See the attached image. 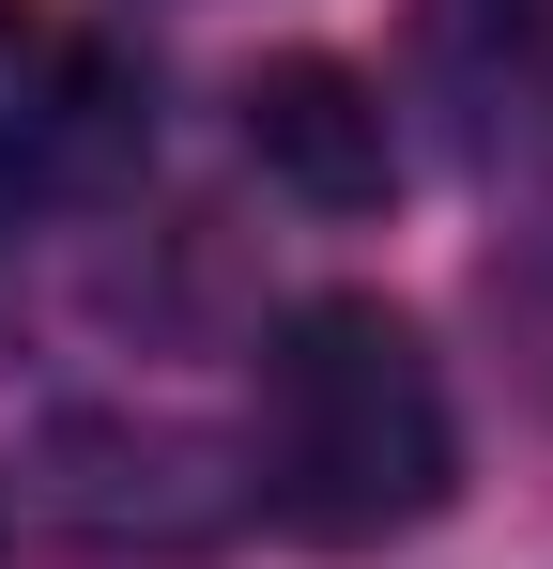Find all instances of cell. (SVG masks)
<instances>
[{
    "mask_svg": "<svg viewBox=\"0 0 553 569\" xmlns=\"http://www.w3.org/2000/svg\"><path fill=\"white\" fill-rule=\"evenodd\" d=\"M461 477V416L446 370L400 308L369 292H323L262 339V400H247V492H262L292 539L323 555H369L400 523H431Z\"/></svg>",
    "mask_w": 553,
    "mask_h": 569,
    "instance_id": "6da1fadb",
    "label": "cell"
},
{
    "mask_svg": "<svg viewBox=\"0 0 553 569\" xmlns=\"http://www.w3.org/2000/svg\"><path fill=\"white\" fill-rule=\"evenodd\" d=\"M154 154V78L92 0H0V231L92 216Z\"/></svg>",
    "mask_w": 553,
    "mask_h": 569,
    "instance_id": "7a4b0ae2",
    "label": "cell"
},
{
    "mask_svg": "<svg viewBox=\"0 0 553 569\" xmlns=\"http://www.w3.org/2000/svg\"><path fill=\"white\" fill-rule=\"evenodd\" d=\"M16 523L62 539V555H200L231 523V477L170 416H62L16 462Z\"/></svg>",
    "mask_w": 553,
    "mask_h": 569,
    "instance_id": "3957f363",
    "label": "cell"
},
{
    "mask_svg": "<svg viewBox=\"0 0 553 569\" xmlns=\"http://www.w3.org/2000/svg\"><path fill=\"white\" fill-rule=\"evenodd\" d=\"M247 154H262L292 200H384L400 186V139H384V93H369L354 62H323V47H292L247 78Z\"/></svg>",
    "mask_w": 553,
    "mask_h": 569,
    "instance_id": "277c9868",
    "label": "cell"
},
{
    "mask_svg": "<svg viewBox=\"0 0 553 569\" xmlns=\"http://www.w3.org/2000/svg\"><path fill=\"white\" fill-rule=\"evenodd\" d=\"M492 323H507V370L553 400V231H523V247L492 262Z\"/></svg>",
    "mask_w": 553,
    "mask_h": 569,
    "instance_id": "5b68a950",
    "label": "cell"
}]
</instances>
